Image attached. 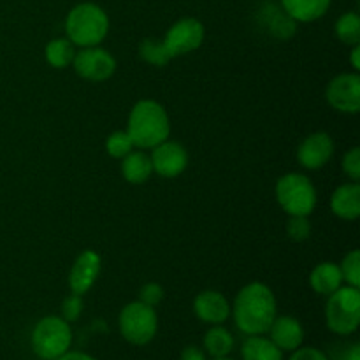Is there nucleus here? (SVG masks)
Instances as JSON below:
<instances>
[{
    "label": "nucleus",
    "instance_id": "f257e3e1",
    "mask_svg": "<svg viewBox=\"0 0 360 360\" xmlns=\"http://www.w3.org/2000/svg\"><path fill=\"white\" fill-rule=\"evenodd\" d=\"M231 315L236 327L246 336L267 334L278 316L276 295L260 281L245 285L236 295L234 306H231Z\"/></svg>",
    "mask_w": 360,
    "mask_h": 360
},
{
    "label": "nucleus",
    "instance_id": "f03ea898",
    "mask_svg": "<svg viewBox=\"0 0 360 360\" xmlns=\"http://www.w3.org/2000/svg\"><path fill=\"white\" fill-rule=\"evenodd\" d=\"M127 134L139 150H151L167 141L171 134V120L164 105L151 98L136 102L129 112Z\"/></svg>",
    "mask_w": 360,
    "mask_h": 360
},
{
    "label": "nucleus",
    "instance_id": "7ed1b4c3",
    "mask_svg": "<svg viewBox=\"0 0 360 360\" xmlns=\"http://www.w3.org/2000/svg\"><path fill=\"white\" fill-rule=\"evenodd\" d=\"M67 39L79 48L101 46L109 34V16L94 2H81L65 18Z\"/></svg>",
    "mask_w": 360,
    "mask_h": 360
},
{
    "label": "nucleus",
    "instance_id": "20e7f679",
    "mask_svg": "<svg viewBox=\"0 0 360 360\" xmlns=\"http://www.w3.org/2000/svg\"><path fill=\"white\" fill-rule=\"evenodd\" d=\"M34 354L42 360H56L72 347V329L62 316L49 315L39 320L30 334Z\"/></svg>",
    "mask_w": 360,
    "mask_h": 360
},
{
    "label": "nucleus",
    "instance_id": "39448f33",
    "mask_svg": "<svg viewBox=\"0 0 360 360\" xmlns=\"http://www.w3.org/2000/svg\"><path fill=\"white\" fill-rule=\"evenodd\" d=\"M327 329L338 336H352L360 326V290L343 285L327 297L326 304Z\"/></svg>",
    "mask_w": 360,
    "mask_h": 360
},
{
    "label": "nucleus",
    "instance_id": "423d86ee",
    "mask_svg": "<svg viewBox=\"0 0 360 360\" xmlns=\"http://www.w3.org/2000/svg\"><path fill=\"white\" fill-rule=\"evenodd\" d=\"M276 200L288 217H309L316 207V188L301 172H287L276 183Z\"/></svg>",
    "mask_w": 360,
    "mask_h": 360
},
{
    "label": "nucleus",
    "instance_id": "0eeeda50",
    "mask_svg": "<svg viewBox=\"0 0 360 360\" xmlns=\"http://www.w3.org/2000/svg\"><path fill=\"white\" fill-rule=\"evenodd\" d=\"M118 329L123 340L134 347H146L158 333V315L155 308L132 301L118 315Z\"/></svg>",
    "mask_w": 360,
    "mask_h": 360
},
{
    "label": "nucleus",
    "instance_id": "6e6552de",
    "mask_svg": "<svg viewBox=\"0 0 360 360\" xmlns=\"http://www.w3.org/2000/svg\"><path fill=\"white\" fill-rule=\"evenodd\" d=\"M72 69L84 81L104 83V81L111 79L115 76L116 58L111 55V51L101 48V46L81 48L74 56Z\"/></svg>",
    "mask_w": 360,
    "mask_h": 360
},
{
    "label": "nucleus",
    "instance_id": "1a4fd4ad",
    "mask_svg": "<svg viewBox=\"0 0 360 360\" xmlns=\"http://www.w3.org/2000/svg\"><path fill=\"white\" fill-rule=\"evenodd\" d=\"M204 37H206V28H204L202 21L188 16L171 25L164 37V44L172 58H176V56H185L199 49L202 46Z\"/></svg>",
    "mask_w": 360,
    "mask_h": 360
},
{
    "label": "nucleus",
    "instance_id": "9d476101",
    "mask_svg": "<svg viewBox=\"0 0 360 360\" xmlns=\"http://www.w3.org/2000/svg\"><path fill=\"white\" fill-rule=\"evenodd\" d=\"M327 104L343 115H357L360 111V76L359 72H343L333 77L326 88Z\"/></svg>",
    "mask_w": 360,
    "mask_h": 360
},
{
    "label": "nucleus",
    "instance_id": "9b49d317",
    "mask_svg": "<svg viewBox=\"0 0 360 360\" xmlns=\"http://www.w3.org/2000/svg\"><path fill=\"white\" fill-rule=\"evenodd\" d=\"M150 160L153 165V172H157L162 178L171 179L185 172L188 165V153L183 144L167 139L151 148Z\"/></svg>",
    "mask_w": 360,
    "mask_h": 360
},
{
    "label": "nucleus",
    "instance_id": "f8f14e48",
    "mask_svg": "<svg viewBox=\"0 0 360 360\" xmlns=\"http://www.w3.org/2000/svg\"><path fill=\"white\" fill-rule=\"evenodd\" d=\"M334 144L333 137L327 132H313L299 144L297 148V162L308 171H319L326 167L334 157Z\"/></svg>",
    "mask_w": 360,
    "mask_h": 360
},
{
    "label": "nucleus",
    "instance_id": "ddd939ff",
    "mask_svg": "<svg viewBox=\"0 0 360 360\" xmlns=\"http://www.w3.org/2000/svg\"><path fill=\"white\" fill-rule=\"evenodd\" d=\"M102 269V259L95 250H84L76 257L69 273L70 294L84 295L97 281Z\"/></svg>",
    "mask_w": 360,
    "mask_h": 360
},
{
    "label": "nucleus",
    "instance_id": "4468645a",
    "mask_svg": "<svg viewBox=\"0 0 360 360\" xmlns=\"http://www.w3.org/2000/svg\"><path fill=\"white\" fill-rule=\"evenodd\" d=\"M193 313L207 326H224L231 319V302L217 290H204L193 299Z\"/></svg>",
    "mask_w": 360,
    "mask_h": 360
},
{
    "label": "nucleus",
    "instance_id": "2eb2a0df",
    "mask_svg": "<svg viewBox=\"0 0 360 360\" xmlns=\"http://www.w3.org/2000/svg\"><path fill=\"white\" fill-rule=\"evenodd\" d=\"M269 340L280 348L281 352H294L304 343V327L295 316H276L274 322L271 323Z\"/></svg>",
    "mask_w": 360,
    "mask_h": 360
},
{
    "label": "nucleus",
    "instance_id": "dca6fc26",
    "mask_svg": "<svg viewBox=\"0 0 360 360\" xmlns=\"http://www.w3.org/2000/svg\"><path fill=\"white\" fill-rule=\"evenodd\" d=\"M330 211L345 221H355L360 217V186L359 183H343L330 197Z\"/></svg>",
    "mask_w": 360,
    "mask_h": 360
},
{
    "label": "nucleus",
    "instance_id": "f3484780",
    "mask_svg": "<svg viewBox=\"0 0 360 360\" xmlns=\"http://www.w3.org/2000/svg\"><path fill=\"white\" fill-rule=\"evenodd\" d=\"M333 0H281V9L295 23H313L327 14Z\"/></svg>",
    "mask_w": 360,
    "mask_h": 360
},
{
    "label": "nucleus",
    "instance_id": "a211bd4d",
    "mask_svg": "<svg viewBox=\"0 0 360 360\" xmlns=\"http://www.w3.org/2000/svg\"><path fill=\"white\" fill-rule=\"evenodd\" d=\"M309 285H311L313 292L329 297L338 288L343 287V274H341L340 264L322 262L313 267L311 274H309Z\"/></svg>",
    "mask_w": 360,
    "mask_h": 360
},
{
    "label": "nucleus",
    "instance_id": "6ab92c4d",
    "mask_svg": "<svg viewBox=\"0 0 360 360\" xmlns=\"http://www.w3.org/2000/svg\"><path fill=\"white\" fill-rule=\"evenodd\" d=\"M234 336L224 326H211V329H207L202 338V350L211 359L229 357L232 350H234Z\"/></svg>",
    "mask_w": 360,
    "mask_h": 360
},
{
    "label": "nucleus",
    "instance_id": "aec40b11",
    "mask_svg": "<svg viewBox=\"0 0 360 360\" xmlns=\"http://www.w3.org/2000/svg\"><path fill=\"white\" fill-rule=\"evenodd\" d=\"M122 174L130 185H143L153 174L150 155L144 151H130L125 158H122Z\"/></svg>",
    "mask_w": 360,
    "mask_h": 360
},
{
    "label": "nucleus",
    "instance_id": "412c9836",
    "mask_svg": "<svg viewBox=\"0 0 360 360\" xmlns=\"http://www.w3.org/2000/svg\"><path fill=\"white\" fill-rule=\"evenodd\" d=\"M241 360H283V352L264 334L246 336L241 345Z\"/></svg>",
    "mask_w": 360,
    "mask_h": 360
},
{
    "label": "nucleus",
    "instance_id": "4be33fe9",
    "mask_svg": "<svg viewBox=\"0 0 360 360\" xmlns=\"http://www.w3.org/2000/svg\"><path fill=\"white\" fill-rule=\"evenodd\" d=\"M74 56H76V46L65 37L53 39L44 48V58L48 65H51L53 69L60 70L70 67L74 62Z\"/></svg>",
    "mask_w": 360,
    "mask_h": 360
},
{
    "label": "nucleus",
    "instance_id": "5701e85b",
    "mask_svg": "<svg viewBox=\"0 0 360 360\" xmlns=\"http://www.w3.org/2000/svg\"><path fill=\"white\" fill-rule=\"evenodd\" d=\"M338 39L347 46L360 44V16L357 13H345L336 21Z\"/></svg>",
    "mask_w": 360,
    "mask_h": 360
},
{
    "label": "nucleus",
    "instance_id": "b1692460",
    "mask_svg": "<svg viewBox=\"0 0 360 360\" xmlns=\"http://www.w3.org/2000/svg\"><path fill=\"white\" fill-rule=\"evenodd\" d=\"M269 13H264L267 18V25H269L271 34L276 35L280 39H290L295 34V21L285 13L283 9H278L274 6H266Z\"/></svg>",
    "mask_w": 360,
    "mask_h": 360
},
{
    "label": "nucleus",
    "instance_id": "393cba45",
    "mask_svg": "<svg viewBox=\"0 0 360 360\" xmlns=\"http://www.w3.org/2000/svg\"><path fill=\"white\" fill-rule=\"evenodd\" d=\"M139 55L144 62L155 67H165L172 60L164 41H157V39H144L139 44Z\"/></svg>",
    "mask_w": 360,
    "mask_h": 360
},
{
    "label": "nucleus",
    "instance_id": "a878e982",
    "mask_svg": "<svg viewBox=\"0 0 360 360\" xmlns=\"http://www.w3.org/2000/svg\"><path fill=\"white\" fill-rule=\"evenodd\" d=\"M134 148L136 146H134L132 139L127 134V130H116L105 141V151H108V155L111 158H118V160L125 158L130 151H134Z\"/></svg>",
    "mask_w": 360,
    "mask_h": 360
},
{
    "label": "nucleus",
    "instance_id": "bb28decb",
    "mask_svg": "<svg viewBox=\"0 0 360 360\" xmlns=\"http://www.w3.org/2000/svg\"><path fill=\"white\" fill-rule=\"evenodd\" d=\"M341 274H343V281L350 287H360V252L359 250H352L350 253L343 257L340 264Z\"/></svg>",
    "mask_w": 360,
    "mask_h": 360
},
{
    "label": "nucleus",
    "instance_id": "cd10ccee",
    "mask_svg": "<svg viewBox=\"0 0 360 360\" xmlns=\"http://www.w3.org/2000/svg\"><path fill=\"white\" fill-rule=\"evenodd\" d=\"M287 236L295 243L308 241L311 238V221L308 217H290L287 221Z\"/></svg>",
    "mask_w": 360,
    "mask_h": 360
},
{
    "label": "nucleus",
    "instance_id": "c85d7f7f",
    "mask_svg": "<svg viewBox=\"0 0 360 360\" xmlns=\"http://www.w3.org/2000/svg\"><path fill=\"white\" fill-rule=\"evenodd\" d=\"M83 309H84L83 295L70 294L69 297H65L62 301V306H60V316H62L65 322L72 323L76 322V320H79V316L83 315Z\"/></svg>",
    "mask_w": 360,
    "mask_h": 360
},
{
    "label": "nucleus",
    "instance_id": "c756f323",
    "mask_svg": "<svg viewBox=\"0 0 360 360\" xmlns=\"http://www.w3.org/2000/svg\"><path fill=\"white\" fill-rule=\"evenodd\" d=\"M341 171L345 176L352 179V181L359 183L360 179V148L354 146L343 155V160H341Z\"/></svg>",
    "mask_w": 360,
    "mask_h": 360
},
{
    "label": "nucleus",
    "instance_id": "7c9ffc66",
    "mask_svg": "<svg viewBox=\"0 0 360 360\" xmlns=\"http://www.w3.org/2000/svg\"><path fill=\"white\" fill-rule=\"evenodd\" d=\"M164 287L157 281H150V283L143 285L139 290V301L144 304L151 306V308H157L162 301H164Z\"/></svg>",
    "mask_w": 360,
    "mask_h": 360
},
{
    "label": "nucleus",
    "instance_id": "2f4dec72",
    "mask_svg": "<svg viewBox=\"0 0 360 360\" xmlns=\"http://www.w3.org/2000/svg\"><path fill=\"white\" fill-rule=\"evenodd\" d=\"M290 359L288 360H329L322 350L315 347H299L297 350L290 352Z\"/></svg>",
    "mask_w": 360,
    "mask_h": 360
},
{
    "label": "nucleus",
    "instance_id": "473e14b6",
    "mask_svg": "<svg viewBox=\"0 0 360 360\" xmlns=\"http://www.w3.org/2000/svg\"><path fill=\"white\" fill-rule=\"evenodd\" d=\"M181 360H207L202 348L199 347H186L181 352Z\"/></svg>",
    "mask_w": 360,
    "mask_h": 360
},
{
    "label": "nucleus",
    "instance_id": "72a5a7b5",
    "mask_svg": "<svg viewBox=\"0 0 360 360\" xmlns=\"http://www.w3.org/2000/svg\"><path fill=\"white\" fill-rule=\"evenodd\" d=\"M56 360H98V359H95L94 355L84 354V352H72V350H69V352H65V354H63L62 357H58Z\"/></svg>",
    "mask_w": 360,
    "mask_h": 360
},
{
    "label": "nucleus",
    "instance_id": "f704fd0d",
    "mask_svg": "<svg viewBox=\"0 0 360 360\" xmlns=\"http://www.w3.org/2000/svg\"><path fill=\"white\" fill-rule=\"evenodd\" d=\"M350 63H352V67H354L355 72H359V70H360V44L352 46Z\"/></svg>",
    "mask_w": 360,
    "mask_h": 360
},
{
    "label": "nucleus",
    "instance_id": "c9c22d12",
    "mask_svg": "<svg viewBox=\"0 0 360 360\" xmlns=\"http://www.w3.org/2000/svg\"><path fill=\"white\" fill-rule=\"evenodd\" d=\"M347 360H360V347H359V345H354V347L348 350Z\"/></svg>",
    "mask_w": 360,
    "mask_h": 360
},
{
    "label": "nucleus",
    "instance_id": "e433bc0d",
    "mask_svg": "<svg viewBox=\"0 0 360 360\" xmlns=\"http://www.w3.org/2000/svg\"><path fill=\"white\" fill-rule=\"evenodd\" d=\"M211 360H234V359H231V357H220V359H211Z\"/></svg>",
    "mask_w": 360,
    "mask_h": 360
}]
</instances>
